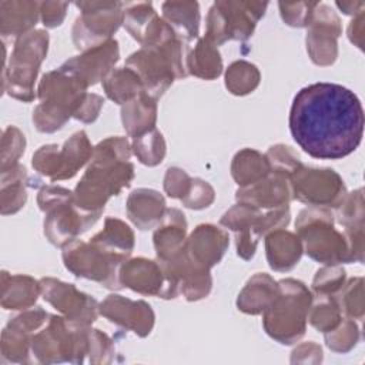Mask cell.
Segmentation results:
<instances>
[{"instance_id": "cell-27", "label": "cell", "mask_w": 365, "mask_h": 365, "mask_svg": "<svg viewBox=\"0 0 365 365\" xmlns=\"http://www.w3.org/2000/svg\"><path fill=\"white\" fill-rule=\"evenodd\" d=\"M163 16L187 44L198 36L200 7L197 1H165L163 3Z\"/></svg>"}, {"instance_id": "cell-22", "label": "cell", "mask_w": 365, "mask_h": 365, "mask_svg": "<svg viewBox=\"0 0 365 365\" xmlns=\"http://www.w3.org/2000/svg\"><path fill=\"white\" fill-rule=\"evenodd\" d=\"M40 14V3L36 1H1L0 23L4 38L21 37L31 31Z\"/></svg>"}, {"instance_id": "cell-46", "label": "cell", "mask_w": 365, "mask_h": 365, "mask_svg": "<svg viewBox=\"0 0 365 365\" xmlns=\"http://www.w3.org/2000/svg\"><path fill=\"white\" fill-rule=\"evenodd\" d=\"M342 308L354 318L361 319L364 315V299H362V278L351 279L348 287L342 291Z\"/></svg>"}, {"instance_id": "cell-42", "label": "cell", "mask_w": 365, "mask_h": 365, "mask_svg": "<svg viewBox=\"0 0 365 365\" xmlns=\"http://www.w3.org/2000/svg\"><path fill=\"white\" fill-rule=\"evenodd\" d=\"M345 281V271L338 267H327L317 271L312 288L318 295H332L342 289Z\"/></svg>"}, {"instance_id": "cell-3", "label": "cell", "mask_w": 365, "mask_h": 365, "mask_svg": "<svg viewBox=\"0 0 365 365\" xmlns=\"http://www.w3.org/2000/svg\"><path fill=\"white\" fill-rule=\"evenodd\" d=\"M87 86L70 71L58 67L43 76L38 84L41 103L33 111V123L41 133H53L77 114L86 100Z\"/></svg>"}, {"instance_id": "cell-8", "label": "cell", "mask_w": 365, "mask_h": 365, "mask_svg": "<svg viewBox=\"0 0 365 365\" xmlns=\"http://www.w3.org/2000/svg\"><path fill=\"white\" fill-rule=\"evenodd\" d=\"M267 6V1H215L207 17L205 38L214 46L227 40H247Z\"/></svg>"}, {"instance_id": "cell-30", "label": "cell", "mask_w": 365, "mask_h": 365, "mask_svg": "<svg viewBox=\"0 0 365 365\" xmlns=\"http://www.w3.org/2000/svg\"><path fill=\"white\" fill-rule=\"evenodd\" d=\"M93 150L94 148L90 145L87 134L84 131L73 134L71 138L64 143V147L58 154L60 168L58 174L53 181L66 180L76 175L77 171L86 164V161L91 158Z\"/></svg>"}, {"instance_id": "cell-40", "label": "cell", "mask_w": 365, "mask_h": 365, "mask_svg": "<svg viewBox=\"0 0 365 365\" xmlns=\"http://www.w3.org/2000/svg\"><path fill=\"white\" fill-rule=\"evenodd\" d=\"M359 339V332L358 327L355 325L354 321L349 319H342V324L339 322V328L332 329L329 332H325V341L327 345L336 352H346Z\"/></svg>"}, {"instance_id": "cell-34", "label": "cell", "mask_w": 365, "mask_h": 365, "mask_svg": "<svg viewBox=\"0 0 365 365\" xmlns=\"http://www.w3.org/2000/svg\"><path fill=\"white\" fill-rule=\"evenodd\" d=\"M26 168L20 164L1 171V212L14 214L27 200L26 194Z\"/></svg>"}, {"instance_id": "cell-50", "label": "cell", "mask_w": 365, "mask_h": 365, "mask_svg": "<svg viewBox=\"0 0 365 365\" xmlns=\"http://www.w3.org/2000/svg\"><path fill=\"white\" fill-rule=\"evenodd\" d=\"M336 6L345 13V14H354V13H361L362 11V7H364V3L362 1H338Z\"/></svg>"}, {"instance_id": "cell-48", "label": "cell", "mask_w": 365, "mask_h": 365, "mask_svg": "<svg viewBox=\"0 0 365 365\" xmlns=\"http://www.w3.org/2000/svg\"><path fill=\"white\" fill-rule=\"evenodd\" d=\"M67 6L68 3H60V1L40 3V16H41L43 24L50 29L60 26L64 20Z\"/></svg>"}, {"instance_id": "cell-9", "label": "cell", "mask_w": 365, "mask_h": 365, "mask_svg": "<svg viewBox=\"0 0 365 365\" xmlns=\"http://www.w3.org/2000/svg\"><path fill=\"white\" fill-rule=\"evenodd\" d=\"M220 222L235 232L237 254L244 259H250L255 254L261 235L288 225L289 211L288 207L277 208L262 215L258 208L238 202L222 215Z\"/></svg>"}, {"instance_id": "cell-4", "label": "cell", "mask_w": 365, "mask_h": 365, "mask_svg": "<svg viewBox=\"0 0 365 365\" xmlns=\"http://www.w3.org/2000/svg\"><path fill=\"white\" fill-rule=\"evenodd\" d=\"M278 285V295L264 311V328L278 342L294 344L305 332L312 295L301 281L292 278L281 279Z\"/></svg>"}, {"instance_id": "cell-10", "label": "cell", "mask_w": 365, "mask_h": 365, "mask_svg": "<svg viewBox=\"0 0 365 365\" xmlns=\"http://www.w3.org/2000/svg\"><path fill=\"white\" fill-rule=\"evenodd\" d=\"M63 261L68 271L76 277L88 278L100 282L110 289H121L120 267L124 257L111 254L91 242L71 241L63 248Z\"/></svg>"}, {"instance_id": "cell-15", "label": "cell", "mask_w": 365, "mask_h": 365, "mask_svg": "<svg viewBox=\"0 0 365 365\" xmlns=\"http://www.w3.org/2000/svg\"><path fill=\"white\" fill-rule=\"evenodd\" d=\"M237 201L240 204L251 205L255 208H287L292 198L289 175L269 171V174L259 181L241 187L237 191Z\"/></svg>"}, {"instance_id": "cell-25", "label": "cell", "mask_w": 365, "mask_h": 365, "mask_svg": "<svg viewBox=\"0 0 365 365\" xmlns=\"http://www.w3.org/2000/svg\"><path fill=\"white\" fill-rule=\"evenodd\" d=\"M279 285L267 274H257L244 287L237 299V307L245 314H261L275 299Z\"/></svg>"}, {"instance_id": "cell-23", "label": "cell", "mask_w": 365, "mask_h": 365, "mask_svg": "<svg viewBox=\"0 0 365 365\" xmlns=\"http://www.w3.org/2000/svg\"><path fill=\"white\" fill-rule=\"evenodd\" d=\"M164 212V197L154 190H134L127 200V214L140 230L153 228L161 221Z\"/></svg>"}, {"instance_id": "cell-20", "label": "cell", "mask_w": 365, "mask_h": 365, "mask_svg": "<svg viewBox=\"0 0 365 365\" xmlns=\"http://www.w3.org/2000/svg\"><path fill=\"white\" fill-rule=\"evenodd\" d=\"M120 281L123 287L144 295L163 297L165 288V278L160 264L145 258H134L121 265Z\"/></svg>"}, {"instance_id": "cell-16", "label": "cell", "mask_w": 365, "mask_h": 365, "mask_svg": "<svg viewBox=\"0 0 365 365\" xmlns=\"http://www.w3.org/2000/svg\"><path fill=\"white\" fill-rule=\"evenodd\" d=\"M48 317L50 315L46 311L37 307L13 318L3 331V356L13 362H26L31 345V334L36 329H40Z\"/></svg>"}, {"instance_id": "cell-24", "label": "cell", "mask_w": 365, "mask_h": 365, "mask_svg": "<svg viewBox=\"0 0 365 365\" xmlns=\"http://www.w3.org/2000/svg\"><path fill=\"white\" fill-rule=\"evenodd\" d=\"M268 264L275 271H289L302 255V242L299 237L284 230H275L265 240Z\"/></svg>"}, {"instance_id": "cell-29", "label": "cell", "mask_w": 365, "mask_h": 365, "mask_svg": "<svg viewBox=\"0 0 365 365\" xmlns=\"http://www.w3.org/2000/svg\"><path fill=\"white\" fill-rule=\"evenodd\" d=\"M91 244L120 257L127 258L134 248V234L127 224L117 218H107L103 231L96 234Z\"/></svg>"}, {"instance_id": "cell-19", "label": "cell", "mask_w": 365, "mask_h": 365, "mask_svg": "<svg viewBox=\"0 0 365 365\" xmlns=\"http://www.w3.org/2000/svg\"><path fill=\"white\" fill-rule=\"evenodd\" d=\"M228 242V234L225 231L211 224H201L185 241L184 252L192 262L210 269L220 262Z\"/></svg>"}, {"instance_id": "cell-28", "label": "cell", "mask_w": 365, "mask_h": 365, "mask_svg": "<svg viewBox=\"0 0 365 365\" xmlns=\"http://www.w3.org/2000/svg\"><path fill=\"white\" fill-rule=\"evenodd\" d=\"M1 305L4 309H27L41 292L40 282L29 275H9L3 272Z\"/></svg>"}, {"instance_id": "cell-44", "label": "cell", "mask_w": 365, "mask_h": 365, "mask_svg": "<svg viewBox=\"0 0 365 365\" xmlns=\"http://www.w3.org/2000/svg\"><path fill=\"white\" fill-rule=\"evenodd\" d=\"M318 3H307V1H298V3H278L281 10V17L288 26L294 27H304L308 26L309 19L312 16L314 9Z\"/></svg>"}, {"instance_id": "cell-49", "label": "cell", "mask_w": 365, "mask_h": 365, "mask_svg": "<svg viewBox=\"0 0 365 365\" xmlns=\"http://www.w3.org/2000/svg\"><path fill=\"white\" fill-rule=\"evenodd\" d=\"M104 100L98 94H90L87 93L86 100L83 101L80 110L74 115V118L83 121V123H91L98 117L100 108L103 107Z\"/></svg>"}, {"instance_id": "cell-43", "label": "cell", "mask_w": 365, "mask_h": 365, "mask_svg": "<svg viewBox=\"0 0 365 365\" xmlns=\"http://www.w3.org/2000/svg\"><path fill=\"white\" fill-rule=\"evenodd\" d=\"M58 154H60V150L56 144L40 147L33 155V161H31L33 168H36L40 174L50 177L53 181L58 174V168H60Z\"/></svg>"}, {"instance_id": "cell-11", "label": "cell", "mask_w": 365, "mask_h": 365, "mask_svg": "<svg viewBox=\"0 0 365 365\" xmlns=\"http://www.w3.org/2000/svg\"><path fill=\"white\" fill-rule=\"evenodd\" d=\"M81 16L73 27V41L81 51H87L111 40L124 20V3L118 1H77Z\"/></svg>"}, {"instance_id": "cell-26", "label": "cell", "mask_w": 365, "mask_h": 365, "mask_svg": "<svg viewBox=\"0 0 365 365\" xmlns=\"http://www.w3.org/2000/svg\"><path fill=\"white\" fill-rule=\"evenodd\" d=\"M157 106L155 98L145 91L140 93L135 98L125 103L121 110V120L125 131L131 137L143 135L151 131L155 125Z\"/></svg>"}, {"instance_id": "cell-7", "label": "cell", "mask_w": 365, "mask_h": 365, "mask_svg": "<svg viewBox=\"0 0 365 365\" xmlns=\"http://www.w3.org/2000/svg\"><path fill=\"white\" fill-rule=\"evenodd\" d=\"M48 34L31 30L16 40L10 63L4 67V90L14 98L31 101L33 84L41 61L47 54Z\"/></svg>"}, {"instance_id": "cell-13", "label": "cell", "mask_w": 365, "mask_h": 365, "mask_svg": "<svg viewBox=\"0 0 365 365\" xmlns=\"http://www.w3.org/2000/svg\"><path fill=\"white\" fill-rule=\"evenodd\" d=\"M43 298L56 309L66 315V318L77 325L88 327L93 324L100 312L98 302L80 292L73 284H66L54 278L40 279Z\"/></svg>"}, {"instance_id": "cell-35", "label": "cell", "mask_w": 365, "mask_h": 365, "mask_svg": "<svg viewBox=\"0 0 365 365\" xmlns=\"http://www.w3.org/2000/svg\"><path fill=\"white\" fill-rule=\"evenodd\" d=\"M259 83L258 68L244 60L234 61L225 73V86L230 93L244 96L255 90Z\"/></svg>"}, {"instance_id": "cell-21", "label": "cell", "mask_w": 365, "mask_h": 365, "mask_svg": "<svg viewBox=\"0 0 365 365\" xmlns=\"http://www.w3.org/2000/svg\"><path fill=\"white\" fill-rule=\"evenodd\" d=\"M187 221L177 208L165 210L154 232V247L160 261H168L178 257L185 247Z\"/></svg>"}, {"instance_id": "cell-31", "label": "cell", "mask_w": 365, "mask_h": 365, "mask_svg": "<svg viewBox=\"0 0 365 365\" xmlns=\"http://www.w3.org/2000/svg\"><path fill=\"white\" fill-rule=\"evenodd\" d=\"M187 71L195 77L212 80L222 71V60L217 47L205 37L200 38L187 56Z\"/></svg>"}, {"instance_id": "cell-12", "label": "cell", "mask_w": 365, "mask_h": 365, "mask_svg": "<svg viewBox=\"0 0 365 365\" xmlns=\"http://www.w3.org/2000/svg\"><path fill=\"white\" fill-rule=\"evenodd\" d=\"M292 198L312 207H339L345 198L341 177L329 168H307L302 164L289 175Z\"/></svg>"}, {"instance_id": "cell-2", "label": "cell", "mask_w": 365, "mask_h": 365, "mask_svg": "<svg viewBox=\"0 0 365 365\" xmlns=\"http://www.w3.org/2000/svg\"><path fill=\"white\" fill-rule=\"evenodd\" d=\"M131 147L123 137H110L94 147L91 163L74 190V202L84 211L101 212L111 195L130 185L134 167Z\"/></svg>"}, {"instance_id": "cell-38", "label": "cell", "mask_w": 365, "mask_h": 365, "mask_svg": "<svg viewBox=\"0 0 365 365\" xmlns=\"http://www.w3.org/2000/svg\"><path fill=\"white\" fill-rule=\"evenodd\" d=\"M123 10H124V20H123L124 27L133 36V38L141 43L145 30L157 16L155 10L153 9L151 3H147V1L125 3Z\"/></svg>"}, {"instance_id": "cell-41", "label": "cell", "mask_w": 365, "mask_h": 365, "mask_svg": "<svg viewBox=\"0 0 365 365\" xmlns=\"http://www.w3.org/2000/svg\"><path fill=\"white\" fill-rule=\"evenodd\" d=\"M265 157L269 163L271 171L282 173L287 175H291L301 165L298 155L291 150V147L284 144L272 145Z\"/></svg>"}, {"instance_id": "cell-1", "label": "cell", "mask_w": 365, "mask_h": 365, "mask_svg": "<svg viewBox=\"0 0 365 365\" xmlns=\"http://www.w3.org/2000/svg\"><path fill=\"white\" fill-rule=\"evenodd\" d=\"M289 131L311 157L339 160L362 141L364 108L354 91L335 83H314L292 100Z\"/></svg>"}, {"instance_id": "cell-37", "label": "cell", "mask_w": 365, "mask_h": 365, "mask_svg": "<svg viewBox=\"0 0 365 365\" xmlns=\"http://www.w3.org/2000/svg\"><path fill=\"white\" fill-rule=\"evenodd\" d=\"M131 148L140 163L150 167L160 164L165 155V141L163 134L155 128L143 135L134 137Z\"/></svg>"}, {"instance_id": "cell-17", "label": "cell", "mask_w": 365, "mask_h": 365, "mask_svg": "<svg viewBox=\"0 0 365 365\" xmlns=\"http://www.w3.org/2000/svg\"><path fill=\"white\" fill-rule=\"evenodd\" d=\"M118 61V43L108 40L107 43L83 51L81 56H76L67 60L61 68L70 71L78 77L87 87L104 80L113 66Z\"/></svg>"}, {"instance_id": "cell-47", "label": "cell", "mask_w": 365, "mask_h": 365, "mask_svg": "<svg viewBox=\"0 0 365 365\" xmlns=\"http://www.w3.org/2000/svg\"><path fill=\"white\" fill-rule=\"evenodd\" d=\"M191 180L187 173L180 168H168L164 178V190L173 198H182L191 184Z\"/></svg>"}, {"instance_id": "cell-6", "label": "cell", "mask_w": 365, "mask_h": 365, "mask_svg": "<svg viewBox=\"0 0 365 365\" xmlns=\"http://www.w3.org/2000/svg\"><path fill=\"white\" fill-rule=\"evenodd\" d=\"M301 242L307 254L322 264L334 265L351 262L349 244L346 238L334 228L332 215L324 208L302 210L295 222Z\"/></svg>"}, {"instance_id": "cell-5", "label": "cell", "mask_w": 365, "mask_h": 365, "mask_svg": "<svg viewBox=\"0 0 365 365\" xmlns=\"http://www.w3.org/2000/svg\"><path fill=\"white\" fill-rule=\"evenodd\" d=\"M37 202L47 214L44 220V234L57 247H64L87 231L101 212L81 210L74 202V194L61 187H46L38 192Z\"/></svg>"}, {"instance_id": "cell-39", "label": "cell", "mask_w": 365, "mask_h": 365, "mask_svg": "<svg viewBox=\"0 0 365 365\" xmlns=\"http://www.w3.org/2000/svg\"><path fill=\"white\" fill-rule=\"evenodd\" d=\"M26 140L24 134L20 133L14 125H9L3 133L1 143V171L17 165V160L24 153Z\"/></svg>"}, {"instance_id": "cell-45", "label": "cell", "mask_w": 365, "mask_h": 365, "mask_svg": "<svg viewBox=\"0 0 365 365\" xmlns=\"http://www.w3.org/2000/svg\"><path fill=\"white\" fill-rule=\"evenodd\" d=\"M181 201L185 207L194 208V210L210 207V204L214 201V190L207 181L194 178L191 180L190 188L187 194L181 198Z\"/></svg>"}, {"instance_id": "cell-33", "label": "cell", "mask_w": 365, "mask_h": 365, "mask_svg": "<svg viewBox=\"0 0 365 365\" xmlns=\"http://www.w3.org/2000/svg\"><path fill=\"white\" fill-rule=\"evenodd\" d=\"M103 87L108 98L117 104H125L144 91L140 77L125 66L123 68L110 71L103 80Z\"/></svg>"}, {"instance_id": "cell-36", "label": "cell", "mask_w": 365, "mask_h": 365, "mask_svg": "<svg viewBox=\"0 0 365 365\" xmlns=\"http://www.w3.org/2000/svg\"><path fill=\"white\" fill-rule=\"evenodd\" d=\"M307 318L312 327L324 334L335 329L342 319L338 301L332 295H319L318 301L309 307Z\"/></svg>"}, {"instance_id": "cell-18", "label": "cell", "mask_w": 365, "mask_h": 365, "mask_svg": "<svg viewBox=\"0 0 365 365\" xmlns=\"http://www.w3.org/2000/svg\"><path fill=\"white\" fill-rule=\"evenodd\" d=\"M100 312L108 321L133 329L137 335L145 336L154 325V312L144 301H131L121 295H108L100 305Z\"/></svg>"}, {"instance_id": "cell-14", "label": "cell", "mask_w": 365, "mask_h": 365, "mask_svg": "<svg viewBox=\"0 0 365 365\" xmlns=\"http://www.w3.org/2000/svg\"><path fill=\"white\" fill-rule=\"evenodd\" d=\"M307 50L318 66L332 64L336 58V38L341 34L338 16L327 4H317L309 19Z\"/></svg>"}, {"instance_id": "cell-32", "label": "cell", "mask_w": 365, "mask_h": 365, "mask_svg": "<svg viewBox=\"0 0 365 365\" xmlns=\"http://www.w3.org/2000/svg\"><path fill=\"white\" fill-rule=\"evenodd\" d=\"M269 171L271 167L267 157L250 148L237 153L231 165V174L241 187H248L259 181L267 177Z\"/></svg>"}]
</instances>
